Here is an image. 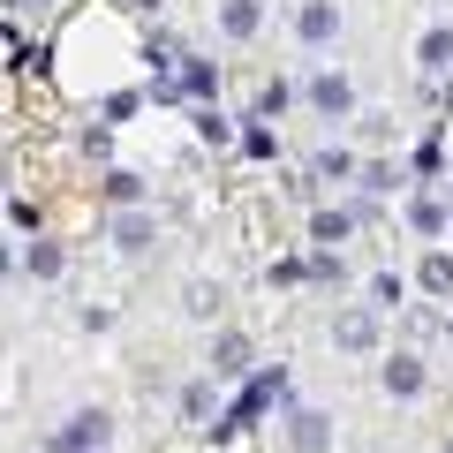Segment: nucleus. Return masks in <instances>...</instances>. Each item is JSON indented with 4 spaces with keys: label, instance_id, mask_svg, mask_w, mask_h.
I'll list each match as a JSON object with an SVG mask.
<instances>
[{
    "label": "nucleus",
    "instance_id": "obj_2",
    "mask_svg": "<svg viewBox=\"0 0 453 453\" xmlns=\"http://www.w3.org/2000/svg\"><path fill=\"white\" fill-rule=\"evenodd\" d=\"M340 31V16H333V0H303V16H295V38L303 46H325V38Z\"/></svg>",
    "mask_w": 453,
    "mask_h": 453
},
{
    "label": "nucleus",
    "instance_id": "obj_12",
    "mask_svg": "<svg viewBox=\"0 0 453 453\" xmlns=\"http://www.w3.org/2000/svg\"><path fill=\"white\" fill-rule=\"evenodd\" d=\"M423 288H431V295H453V257H446V250L423 257Z\"/></svg>",
    "mask_w": 453,
    "mask_h": 453
},
{
    "label": "nucleus",
    "instance_id": "obj_6",
    "mask_svg": "<svg viewBox=\"0 0 453 453\" xmlns=\"http://www.w3.org/2000/svg\"><path fill=\"white\" fill-rule=\"evenodd\" d=\"M310 106H318V113H348V106H356L348 76H310Z\"/></svg>",
    "mask_w": 453,
    "mask_h": 453
},
{
    "label": "nucleus",
    "instance_id": "obj_15",
    "mask_svg": "<svg viewBox=\"0 0 453 453\" xmlns=\"http://www.w3.org/2000/svg\"><path fill=\"white\" fill-rule=\"evenodd\" d=\"M31 280H61V250L53 242H31Z\"/></svg>",
    "mask_w": 453,
    "mask_h": 453
},
{
    "label": "nucleus",
    "instance_id": "obj_14",
    "mask_svg": "<svg viewBox=\"0 0 453 453\" xmlns=\"http://www.w3.org/2000/svg\"><path fill=\"white\" fill-rule=\"evenodd\" d=\"M181 416H189V423L211 416V386H204V378H196V386H181Z\"/></svg>",
    "mask_w": 453,
    "mask_h": 453
},
{
    "label": "nucleus",
    "instance_id": "obj_3",
    "mask_svg": "<svg viewBox=\"0 0 453 453\" xmlns=\"http://www.w3.org/2000/svg\"><path fill=\"white\" fill-rule=\"evenodd\" d=\"M288 438H295L303 453H325V446H333V423H325L318 408H295V416H288Z\"/></svg>",
    "mask_w": 453,
    "mask_h": 453
},
{
    "label": "nucleus",
    "instance_id": "obj_10",
    "mask_svg": "<svg viewBox=\"0 0 453 453\" xmlns=\"http://www.w3.org/2000/svg\"><path fill=\"white\" fill-rule=\"evenodd\" d=\"M113 242L121 250H151V219L144 211H121V219H113Z\"/></svg>",
    "mask_w": 453,
    "mask_h": 453
},
{
    "label": "nucleus",
    "instance_id": "obj_13",
    "mask_svg": "<svg viewBox=\"0 0 453 453\" xmlns=\"http://www.w3.org/2000/svg\"><path fill=\"white\" fill-rule=\"evenodd\" d=\"M348 226H356L348 211H318V219H310V234H318V242L333 250V242H348Z\"/></svg>",
    "mask_w": 453,
    "mask_h": 453
},
{
    "label": "nucleus",
    "instance_id": "obj_1",
    "mask_svg": "<svg viewBox=\"0 0 453 453\" xmlns=\"http://www.w3.org/2000/svg\"><path fill=\"white\" fill-rule=\"evenodd\" d=\"M106 431H113V423L98 416V408H91V416H68L61 431H53V453H98V446H106Z\"/></svg>",
    "mask_w": 453,
    "mask_h": 453
},
{
    "label": "nucleus",
    "instance_id": "obj_9",
    "mask_svg": "<svg viewBox=\"0 0 453 453\" xmlns=\"http://www.w3.org/2000/svg\"><path fill=\"white\" fill-rule=\"evenodd\" d=\"M423 68H431V76H446V68H453V31H423Z\"/></svg>",
    "mask_w": 453,
    "mask_h": 453
},
{
    "label": "nucleus",
    "instance_id": "obj_18",
    "mask_svg": "<svg viewBox=\"0 0 453 453\" xmlns=\"http://www.w3.org/2000/svg\"><path fill=\"white\" fill-rule=\"evenodd\" d=\"M129 8H151V16H159V0H129Z\"/></svg>",
    "mask_w": 453,
    "mask_h": 453
},
{
    "label": "nucleus",
    "instance_id": "obj_7",
    "mask_svg": "<svg viewBox=\"0 0 453 453\" xmlns=\"http://www.w3.org/2000/svg\"><path fill=\"white\" fill-rule=\"evenodd\" d=\"M333 340H340V348H371V340H378V318H371V310H340Z\"/></svg>",
    "mask_w": 453,
    "mask_h": 453
},
{
    "label": "nucleus",
    "instance_id": "obj_4",
    "mask_svg": "<svg viewBox=\"0 0 453 453\" xmlns=\"http://www.w3.org/2000/svg\"><path fill=\"white\" fill-rule=\"evenodd\" d=\"M250 371V340L242 333H219L211 340V378H242Z\"/></svg>",
    "mask_w": 453,
    "mask_h": 453
},
{
    "label": "nucleus",
    "instance_id": "obj_17",
    "mask_svg": "<svg viewBox=\"0 0 453 453\" xmlns=\"http://www.w3.org/2000/svg\"><path fill=\"white\" fill-rule=\"evenodd\" d=\"M106 196H113V204H136L144 189H136V174H106Z\"/></svg>",
    "mask_w": 453,
    "mask_h": 453
},
{
    "label": "nucleus",
    "instance_id": "obj_5",
    "mask_svg": "<svg viewBox=\"0 0 453 453\" xmlns=\"http://www.w3.org/2000/svg\"><path fill=\"white\" fill-rule=\"evenodd\" d=\"M378 378H386V393H393V401H416V393H423V363H416V356H393Z\"/></svg>",
    "mask_w": 453,
    "mask_h": 453
},
{
    "label": "nucleus",
    "instance_id": "obj_11",
    "mask_svg": "<svg viewBox=\"0 0 453 453\" xmlns=\"http://www.w3.org/2000/svg\"><path fill=\"white\" fill-rule=\"evenodd\" d=\"M408 226H416V234H446V204H438V196H416V204H408Z\"/></svg>",
    "mask_w": 453,
    "mask_h": 453
},
{
    "label": "nucleus",
    "instance_id": "obj_8",
    "mask_svg": "<svg viewBox=\"0 0 453 453\" xmlns=\"http://www.w3.org/2000/svg\"><path fill=\"white\" fill-rule=\"evenodd\" d=\"M257 23H265L257 0H226V8H219V31H226V38H257Z\"/></svg>",
    "mask_w": 453,
    "mask_h": 453
},
{
    "label": "nucleus",
    "instance_id": "obj_16",
    "mask_svg": "<svg viewBox=\"0 0 453 453\" xmlns=\"http://www.w3.org/2000/svg\"><path fill=\"white\" fill-rule=\"evenodd\" d=\"M211 83H219V76H211V68H196V61H189V68H181V83H174V91H189V98H204Z\"/></svg>",
    "mask_w": 453,
    "mask_h": 453
}]
</instances>
